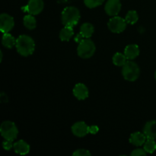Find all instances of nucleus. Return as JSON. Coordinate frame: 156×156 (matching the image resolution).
Listing matches in <instances>:
<instances>
[{
    "mask_svg": "<svg viewBox=\"0 0 156 156\" xmlns=\"http://www.w3.org/2000/svg\"><path fill=\"white\" fill-rule=\"evenodd\" d=\"M61 18L64 26L73 27L78 24L80 19V12L77 8L74 6H69L63 9Z\"/></svg>",
    "mask_w": 156,
    "mask_h": 156,
    "instance_id": "obj_2",
    "label": "nucleus"
},
{
    "mask_svg": "<svg viewBox=\"0 0 156 156\" xmlns=\"http://www.w3.org/2000/svg\"><path fill=\"white\" fill-rule=\"evenodd\" d=\"M139 16L138 14L136 11L134 10H130L128 12V13L126 14V17H125V20L127 22V24H134L138 21Z\"/></svg>",
    "mask_w": 156,
    "mask_h": 156,
    "instance_id": "obj_21",
    "label": "nucleus"
},
{
    "mask_svg": "<svg viewBox=\"0 0 156 156\" xmlns=\"http://www.w3.org/2000/svg\"><path fill=\"white\" fill-rule=\"evenodd\" d=\"M17 51L23 56H28L34 53L35 50V43L33 38L27 35H21L16 40Z\"/></svg>",
    "mask_w": 156,
    "mask_h": 156,
    "instance_id": "obj_1",
    "label": "nucleus"
},
{
    "mask_svg": "<svg viewBox=\"0 0 156 156\" xmlns=\"http://www.w3.org/2000/svg\"><path fill=\"white\" fill-rule=\"evenodd\" d=\"M98 131H99V128L98 127V126L93 125V126H89V133L96 134L98 133Z\"/></svg>",
    "mask_w": 156,
    "mask_h": 156,
    "instance_id": "obj_27",
    "label": "nucleus"
},
{
    "mask_svg": "<svg viewBox=\"0 0 156 156\" xmlns=\"http://www.w3.org/2000/svg\"><path fill=\"white\" fill-rule=\"evenodd\" d=\"M44 7L43 0H29L28 3L25 7L22 8L23 11L28 12L33 15H37L41 13Z\"/></svg>",
    "mask_w": 156,
    "mask_h": 156,
    "instance_id": "obj_7",
    "label": "nucleus"
},
{
    "mask_svg": "<svg viewBox=\"0 0 156 156\" xmlns=\"http://www.w3.org/2000/svg\"><path fill=\"white\" fill-rule=\"evenodd\" d=\"M126 24L127 22L123 18L118 16H114L108 21V27L113 33L120 34L126 29Z\"/></svg>",
    "mask_w": 156,
    "mask_h": 156,
    "instance_id": "obj_6",
    "label": "nucleus"
},
{
    "mask_svg": "<svg viewBox=\"0 0 156 156\" xmlns=\"http://www.w3.org/2000/svg\"><path fill=\"white\" fill-rule=\"evenodd\" d=\"M155 79H156V71H155Z\"/></svg>",
    "mask_w": 156,
    "mask_h": 156,
    "instance_id": "obj_28",
    "label": "nucleus"
},
{
    "mask_svg": "<svg viewBox=\"0 0 156 156\" xmlns=\"http://www.w3.org/2000/svg\"><path fill=\"white\" fill-rule=\"evenodd\" d=\"M124 54L127 59L132 60L136 59L140 55V48L136 44H129L126 47L124 50Z\"/></svg>",
    "mask_w": 156,
    "mask_h": 156,
    "instance_id": "obj_15",
    "label": "nucleus"
},
{
    "mask_svg": "<svg viewBox=\"0 0 156 156\" xmlns=\"http://www.w3.org/2000/svg\"><path fill=\"white\" fill-rule=\"evenodd\" d=\"M16 40L12 34L9 33H5L2 36V45L6 48L11 49L16 45Z\"/></svg>",
    "mask_w": 156,
    "mask_h": 156,
    "instance_id": "obj_17",
    "label": "nucleus"
},
{
    "mask_svg": "<svg viewBox=\"0 0 156 156\" xmlns=\"http://www.w3.org/2000/svg\"><path fill=\"white\" fill-rule=\"evenodd\" d=\"M96 47L94 42L88 38L82 40L79 44L77 53L79 57L82 59H89L95 53Z\"/></svg>",
    "mask_w": 156,
    "mask_h": 156,
    "instance_id": "obj_4",
    "label": "nucleus"
},
{
    "mask_svg": "<svg viewBox=\"0 0 156 156\" xmlns=\"http://www.w3.org/2000/svg\"><path fill=\"white\" fill-rule=\"evenodd\" d=\"M12 142L13 141H12V140H5L2 143V146L4 148V149H5L7 151L11 150V149L14 146V144H12Z\"/></svg>",
    "mask_w": 156,
    "mask_h": 156,
    "instance_id": "obj_26",
    "label": "nucleus"
},
{
    "mask_svg": "<svg viewBox=\"0 0 156 156\" xmlns=\"http://www.w3.org/2000/svg\"><path fill=\"white\" fill-rule=\"evenodd\" d=\"M144 149L147 153L152 154L156 150V143L155 140L147 139L144 143Z\"/></svg>",
    "mask_w": 156,
    "mask_h": 156,
    "instance_id": "obj_22",
    "label": "nucleus"
},
{
    "mask_svg": "<svg viewBox=\"0 0 156 156\" xmlns=\"http://www.w3.org/2000/svg\"><path fill=\"white\" fill-rule=\"evenodd\" d=\"M113 63L117 66H123L126 62L127 58L126 57L125 54L121 53H116L113 56Z\"/></svg>",
    "mask_w": 156,
    "mask_h": 156,
    "instance_id": "obj_20",
    "label": "nucleus"
},
{
    "mask_svg": "<svg viewBox=\"0 0 156 156\" xmlns=\"http://www.w3.org/2000/svg\"><path fill=\"white\" fill-rule=\"evenodd\" d=\"M94 31V26L90 23H84L80 27V34L84 38L91 37Z\"/></svg>",
    "mask_w": 156,
    "mask_h": 156,
    "instance_id": "obj_16",
    "label": "nucleus"
},
{
    "mask_svg": "<svg viewBox=\"0 0 156 156\" xmlns=\"http://www.w3.org/2000/svg\"><path fill=\"white\" fill-rule=\"evenodd\" d=\"M15 21L11 15L2 13L0 15V30L3 34L9 33L13 29Z\"/></svg>",
    "mask_w": 156,
    "mask_h": 156,
    "instance_id": "obj_8",
    "label": "nucleus"
},
{
    "mask_svg": "<svg viewBox=\"0 0 156 156\" xmlns=\"http://www.w3.org/2000/svg\"><path fill=\"white\" fill-rule=\"evenodd\" d=\"M88 89L84 84L78 83L73 88V94L78 100H85L88 97Z\"/></svg>",
    "mask_w": 156,
    "mask_h": 156,
    "instance_id": "obj_11",
    "label": "nucleus"
},
{
    "mask_svg": "<svg viewBox=\"0 0 156 156\" xmlns=\"http://www.w3.org/2000/svg\"><path fill=\"white\" fill-rule=\"evenodd\" d=\"M13 149L17 154L21 155H25L30 152V146L24 140H19L14 143Z\"/></svg>",
    "mask_w": 156,
    "mask_h": 156,
    "instance_id": "obj_14",
    "label": "nucleus"
},
{
    "mask_svg": "<svg viewBox=\"0 0 156 156\" xmlns=\"http://www.w3.org/2000/svg\"><path fill=\"white\" fill-rule=\"evenodd\" d=\"M23 21H24V25L25 26L26 28L29 29V30H34L37 27L36 18L34 17L33 15L29 14V15L24 16Z\"/></svg>",
    "mask_w": 156,
    "mask_h": 156,
    "instance_id": "obj_19",
    "label": "nucleus"
},
{
    "mask_svg": "<svg viewBox=\"0 0 156 156\" xmlns=\"http://www.w3.org/2000/svg\"><path fill=\"white\" fill-rule=\"evenodd\" d=\"M0 133L5 140L14 141L18 135V129L13 122L4 121L0 127Z\"/></svg>",
    "mask_w": 156,
    "mask_h": 156,
    "instance_id": "obj_5",
    "label": "nucleus"
},
{
    "mask_svg": "<svg viewBox=\"0 0 156 156\" xmlns=\"http://www.w3.org/2000/svg\"><path fill=\"white\" fill-rule=\"evenodd\" d=\"M121 9L120 0H108L105 4V10L110 16H117Z\"/></svg>",
    "mask_w": 156,
    "mask_h": 156,
    "instance_id": "obj_9",
    "label": "nucleus"
},
{
    "mask_svg": "<svg viewBox=\"0 0 156 156\" xmlns=\"http://www.w3.org/2000/svg\"><path fill=\"white\" fill-rule=\"evenodd\" d=\"M143 133L147 139H156V120H151L146 123L143 128Z\"/></svg>",
    "mask_w": 156,
    "mask_h": 156,
    "instance_id": "obj_12",
    "label": "nucleus"
},
{
    "mask_svg": "<svg viewBox=\"0 0 156 156\" xmlns=\"http://www.w3.org/2000/svg\"><path fill=\"white\" fill-rule=\"evenodd\" d=\"M147 152L145 151V149H136L133 150L131 153V156H141V155H146Z\"/></svg>",
    "mask_w": 156,
    "mask_h": 156,
    "instance_id": "obj_25",
    "label": "nucleus"
},
{
    "mask_svg": "<svg viewBox=\"0 0 156 156\" xmlns=\"http://www.w3.org/2000/svg\"><path fill=\"white\" fill-rule=\"evenodd\" d=\"M91 155V154L89 151L86 150V149H77L76 152H74L73 153V155H74V156H89Z\"/></svg>",
    "mask_w": 156,
    "mask_h": 156,
    "instance_id": "obj_24",
    "label": "nucleus"
},
{
    "mask_svg": "<svg viewBox=\"0 0 156 156\" xmlns=\"http://www.w3.org/2000/svg\"><path fill=\"white\" fill-rule=\"evenodd\" d=\"M72 132L76 136L84 137L89 133V126L85 122H77L72 126Z\"/></svg>",
    "mask_w": 156,
    "mask_h": 156,
    "instance_id": "obj_10",
    "label": "nucleus"
},
{
    "mask_svg": "<svg viewBox=\"0 0 156 156\" xmlns=\"http://www.w3.org/2000/svg\"><path fill=\"white\" fill-rule=\"evenodd\" d=\"M146 139H147V137L145 135L144 133H143L140 132H136L131 134L129 141L133 146H141L146 143Z\"/></svg>",
    "mask_w": 156,
    "mask_h": 156,
    "instance_id": "obj_13",
    "label": "nucleus"
},
{
    "mask_svg": "<svg viewBox=\"0 0 156 156\" xmlns=\"http://www.w3.org/2000/svg\"><path fill=\"white\" fill-rule=\"evenodd\" d=\"M105 0H84V3L85 5L89 9H94L98 6L101 5Z\"/></svg>",
    "mask_w": 156,
    "mask_h": 156,
    "instance_id": "obj_23",
    "label": "nucleus"
},
{
    "mask_svg": "<svg viewBox=\"0 0 156 156\" xmlns=\"http://www.w3.org/2000/svg\"><path fill=\"white\" fill-rule=\"evenodd\" d=\"M122 75L126 81L134 82L140 77V69L135 62L126 61L122 68Z\"/></svg>",
    "mask_w": 156,
    "mask_h": 156,
    "instance_id": "obj_3",
    "label": "nucleus"
},
{
    "mask_svg": "<svg viewBox=\"0 0 156 156\" xmlns=\"http://www.w3.org/2000/svg\"><path fill=\"white\" fill-rule=\"evenodd\" d=\"M73 34H74L73 27L65 26L59 33V38L62 41H69L73 37Z\"/></svg>",
    "mask_w": 156,
    "mask_h": 156,
    "instance_id": "obj_18",
    "label": "nucleus"
}]
</instances>
